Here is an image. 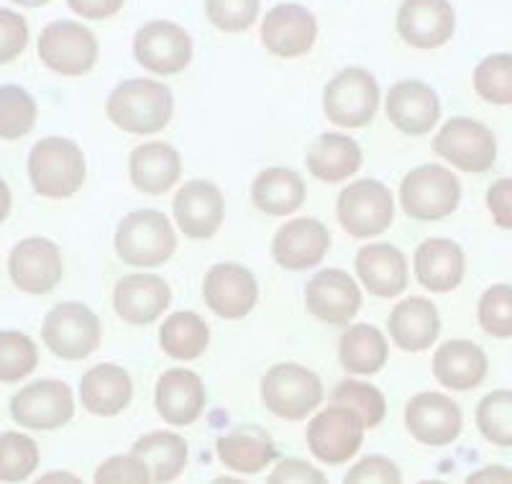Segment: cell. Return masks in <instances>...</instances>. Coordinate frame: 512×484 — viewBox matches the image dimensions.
<instances>
[{
  "instance_id": "51",
  "label": "cell",
  "mask_w": 512,
  "mask_h": 484,
  "mask_svg": "<svg viewBox=\"0 0 512 484\" xmlns=\"http://www.w3.org/2000/svg\"><path fill=\"white\" fill-rule=\"evenodd\" d=\"M464 484H512V469L505 464H487L482 469H474Z\"/></svg>"
},
{
  "instance_id": "29",
  "label": "cell",
  "mask_w": 512,
  "mask_h": 484,
  "mask_svg": "<svg viewBox=\"0 0 512 484\" xmlns=\"http://www.w3.org/2000/svg\"><path fill=\"white\" fill-rule=\"evenodd\" d=\"M489 374V359L474 341H443L433 354V377L446 390L469 392L482 385Z\"/></svg>"
},
{
  "instance_id": "34",
  "label": "cell",
  "mask_w": 512,
  "mask_h": 484,
  "mask_svg": "<svg viewBox=\"0 0 512 484\" xmlns=\"http://www.w3.org/2000/svg\"><path fill=\"white\" fill-rule=\"evenodd\" d=\"M390 359V341L369 323H354L338 339V362L349 374L369 377V374L382 372V367Z\"/></svg>"
},
{
  "instance_id": "45",
  "label": "cell",
  "mask_w": 512,
  "mask_h": 484,
  "mask_svg": "<svg viewBox=\"0 0 512 484\" xmlns=\"http://www.w3.org/2000/svg\"><path fill=\"white\" fill-rule=\"evenodd\" d=\"M93 484H154V479L139 456L118 454L95 469Z\"/></svg>"
},
{
  "instance_id": "8",
  "label": "cell",
  "mask_w": 512,
  "mask_h": 484,
  "mask_svg": "<svg viewBox=\"0 0 512 484\" xmlns=\"http://www.w3.org/2000/svg\"><path fill=\"white\" fill-rule=\"evenodd\" d=\"M323 111L341 129H364L379 111V82L364 67H346L328 80Z\"/></svg>"
},
{
  "instance_id": "15",
  "label": "cell",
  "mask_w": 512,
  "mask_h": 484,
  "mask_svg": "<svg viewBox=\"0 0 512 484\" xmlns=\"http://www.w3.org/2000/svg\"><path fill=\"white\" fill-rule=\"evenodd\" d=\"M203 298L210 313L223 321H241L259 300V285L251 269L236 262H221L205 272Z\"/></svg>"
},
{
  "instance_id": "25",
  "label": "cell",
  "mask_w": 512,
  "mask_h": 484,
  "mask_svg": "<svg viewBox=\"0 0 512 484\" xmlns=\"http://www.w3.org/2000/svg\"><path fill=\"white\" fill-rule=\"evenodd\" d=\"M356 277L374 298L392 300L408 290L410 264L405 251L387 241L361 246L356 254Z\"/></svg>"
},
{
  "instance_id": "5",
  "label": "cell",
  "mask_w": 512,
  "mask_h": 484,
  "mask_svg": "<svg viewBox=\"0 0 512 484\" xmlns=\"http://www.w3.org/2000/svg\"><path fill=\"white\" fill-rule=\"evenodd\" d=\"M41 341L64 362H82L98 351L103 341V326L93 308L67 300L54 305L47 313L41 323Z\"/></svg>"
},
{
  "instance_id": "33",
  "label": "cell",
  "mask_w": 512,
  "mask_h": 484,
  "mask_svg": "<svg viewBox=\"0 0 512 484\" xmlns=\"http://www.w3.org/2000/svg\"><path fill=\"white\" fill-rule=\"evenodd\" d=\"M364 154L359 141L344 134H320L310 144L305 167L320 182H344L361 170Z\"/></svg>"
},
{
  "instance_id": "31",
  "label": "cell",
  "mask_w": 512,
  "mask_h": 484,
  "mask_svg": "<svg viewBox=\"0 0 512 484\" xmlns=\"http://www.w3.org/2000/svg\"><path fill=\"white\" fill-rule=\"evenodd\" d=\"M216 454L231 472L259 474L277 459V446L264 428L244 423L218 438Z\"/></svg>"
},
{
  "instance_id": "36",
  "label": "cell",
  "mask_w": 512,
  "mask_h": 484,
  "mask_svg": "<svg viewBox=\"0 0 512 484\" xmlns=\"http://www.w3.org/2000/svg\"><path fill=\"white\" fill-rule=\"evenodd\" d=\"M159 346L175 362H195L210 346L208 321L192 310H177L162 321Z\"/></svg>"
},
{
  "instance_id": "52",
  "label": "cell",
  "mask_w": 512,
  "mask_h": 484,
  "mask_svg": "<svg viewBox=\"0 0 512 484\" xmlns=\"http://www.w3.org/2000/svg\"><path fill=\"white\" fill-rule=\"evenodd\" d=\"M34 484H85V482H82V479L77 477V474H72V472H62V469H59V472H47V474H41V477L36 479Z\"/></svg>"
},
{
  "instance_id": "53",
  "label": "cell",
  "mask_w": 512,
  "mask_h": 484,
  "mask_svg": "<svg viewBox=\"0 0 512 484\" xmlns=\"http://www.w3.org/2000/svg\"><path fill=\"white\" fill-rule=\"evenodd\" d=\"M11 205H13L11 187H8V182L0 177V223L8 218V213H11Z\"/></svg>"
},
{
  "instance_id": "35",
  "label": "cell",
  "mask_w": 512,
  "mask_h": 484,
  "mask_svg": "<svg viewBox=\"0 0 512 484\" xmlns=\"http://www.w3.org/2000/svg\"><path fill=\"white\" fill-rule=\"evenodd\" d=\"M131 454L149 467L154 484H169L185 472L190 446L175 431H152L131 446Z\"/></svg>"
},
{
  "instance_id": "48",
  "label": "cell",
  "mask_w": 512,
  "mask_h": 484,
  "mask_svg": "<svg viewBox=\"0 0 512 484\" xmlns=\"http://www.w3.org/2000/svg\"><path fill=\"white\" fill-rule=\"evenodd\" d=\"M267 484H328V477L305 459H282L274 464Z\"/></svg>"
},
{
  "instance_id": "6",
  "label": "cell",
  "mask_w": 512,
  "mask_h": 484,
  "mask_svg": "<svg viewBox=\"0 0 512 484\" xmlns=\"http://www.w3.org/2000/svg\"><path fill=\"white\" fill-rule=\"evenodd\" d=\"M336 218L354 239L382 236L395 221V195L374 177L354 180L336 200Z\"/></svg>"
},
{
  "instance_id": "12",
  "label": "cell",
  "mask_w": 512,
  "mask_h": 484,
  "mask_svg": "<svg viewBox=\"0 0 512 484\" xmlns=\"http://www.w3.org/2000/svg\"><path fill=\"white\" fill-rule=\"evenodd\" d=\"M11 415L31 431H57L75 418V395L67 382H31L13 395Z\"/></svg>"
},
{
  "instance_id": "22",
  "label": "cell",
  "mask_w": 512,
  "mask_h": 484,
  "mask_svg": "<svg viewBox=\"0 0 512 484\" xmlns=\"http://www.w3.org/2000/svg\"><path fill=\"white\" fill-rule=\"evenodd\" d=\"M208 392L198 372L187 367L167 369L154 387V405L169 426H192L203 415Z\"/></svg>"
},
{
  "instance_id": "4",
  "label": "cell",
  "mask_w": 512,
  "mask_h": 484,
  "mask_svg": "<svg viewBox=\"0 0 512 484\" xmlns=\"http://www.w3.org/2000/svg\"><path fill=\"white\" fill-rule=\"evenodd\" d=\"M262 400L274 418L297 423L323 403V382L303 364L280 362L262 377Z\"/></svg>"
},
{
  "instance_id": "27",
  "label": "cell",
  "mask_w": 512,
  "mask_h": 484,
  "mask_svg": "<svg viewBox=\"0 0 512 484\" xmlns=\"http://www.w3.org/2000/svg\"><path fill=\"white\" fill-rule=\"evenodd\" d=\"M131 185L144 195H167L182 177V157L167 141H146L128 157Z\"/></svg>"
},
{
  "instance_id": "1",
  "label": "cell",
  "mask_w": 512,
  "mask_h": 484,
  "mask_svg": "<svg viewBox=\"0 0 512 484\" xmlns=\"http://www.w3.org/2000/svg\"><path fill=\"white\" fill-rule=\"evenodd\" d=\"M113 126L134 136L162 134L175 113V95L164 82L152 77L123 80L105 103Z\"/></svg>"
},
{
  "instance_id": "16",
  "label": "cell",
  "mask_w": 512,
  "mask_h": 484,
  "mask_svg": "<svg viewBox=\"0 0 512 484\" xmlns=\"http://www.w3.org/2000/svg\"><path fill=\"white\" fill-rule=\"evenodd\" d=\"M8 275L26 295H49L62 282V251L44 236L18 241L8 257Z\"/></svg>"
},
{
  "instance_id": "41",
  "label": "cell",
  "mask_w": 512,
  "mask_h": 484,
  "mask_svg": "<svg viewBox=\"0 0 512 484\" xmlns=\"http://www.w3.org/2000/svg\"><path fill=\"white\" fill-rule=\"evenodd\" d=\"M39 364V349L34 341L21 331H0V382L26 380Z\"/></svg>"
},
{
  "instance_id": "3",
  "label": "cell",
  "mask_w": 512,
  "mask_h": 484,
  "mask_svg": "<svg viewBox=\"0 0 512 484\" xmlns=\"http://www.w3.org/2000/svg\"><path fill=\"white\" fill-rule=\"evenodd\" d=\"M113 246L123 264L141 269L162 267L175 257L177 251L175 226L162 210H134L118 223Z\"/></svg>"
},
{
  "instance_id": "2",
  "label": "cell",
  "mask_w": 512,
  "mask_h": 484,
  "mask_svg": "<svg viewBox=\"0 0 512 484\" xmlns=\"http://www.w3.org/2000/svg\"><path fill=\"white\" fill-rule=\"evenodd\" d=\"M29 180L41 198L67 200L80 193L88 177L85 154L72 139L47 136L36 141L29 152Z\"/></svg>"
},
{
  "instance_id": "38",
  "label": "cell",
  "mask_w": 512,
  "mask_h": 484,
  "mask_svg": "<svg viewBox=\"0 0 512 484\" xmlns=\"http://www.w3.org/2000/svg\"><path fill=\"white\" fill-rule=\"evenodd\" d=\"M36 100L18 85H3L0 88V139L18 141L31 134L36 126Z\"/></svg>"
},
{
  "instance_id": "32",
  "label": "cell",
  "mask_w": 512,
  "mask_h": 484,
  "mask_svg": "<svg viewBox=\"0 0 512 484\" xmlns=\"http://www.w3.org/2000/svg\"><path fill=\"white\" fill-rule=\"evenodd\" d=\"M308 187L305 180L290 167H269L251 182V203L264 216L287 218L305 205Z\"/></svg>"
},
{
  "instance_id": "18",
  "label": "cell",
  "mask_w": 512,
  "mask_h": 484,
  "mask_svg": "<svg viewBox=\"0 0 512 484\" xmlns=\"http://www.w3.org/2000/svg\"><path fill=\"white\" fill-rule=\"evenodd\" d=\"M361 290L344 269H323L305 285V308L326 326H349L361 310Z\"/></svg>"
},
{
  "instance_id": "54",
  "label": "cell",
  "mask_w": 512,
  "mask_h": 484,
  "mask_svg": "<svg viewBox=\"0 0 512 484\" xmlns=\"http://www.w3.org/2000/svg\"><path fill=\"white\" fill-rule=\"evenodd\" d=\"M13 3L24 8H41V6H47L49 0H13Z\"/></svg>"
},
{
  "instance_id": "44",
  "label": "cell",
  "mask_w": 512,
  "mask_h": 484,
  "mask_svg": "<svg viewBox=\"0 0 512 484\" xmlns=\"http://www.w3.org/2000/svg\"><path fill=\"white\" fill-rule=\"evenodd\" d=\"M205 16L218 31L244 34L259 16V0H205Z\"/></svg>"
},
{
  "instance_id": "24",
  "label": "cell",
  "mask_w": 512,
  "mask_h": 484,
  "mask_svg": "<svg viewBox=\"0 0 512 484\" xmlns=\"http://www.w3.org/2000/svg\"><path fill=\"white\" fill-rule=\"evenodd\" d=\"M172 303V287L167 280L149 272H136L118 280L113 290V310L131 326H149L167 313Z\"/></svg>"
},
{
  "instance_id": "43",
  "label": "cell",
  "mask_w": 512,
  "mask_h": 484,
  "mask_svg": "<svg viewBox=\"0 0 512 484\" xmlns=\"http://www.w3.org/2000/svg\"><path fill=\"white\" fill-rule=\"evenodd\" d=\"M477 321L492 339H512V285H492L482 292L477 305Z\"/></svg>"
},
{
  "instance_id": "21",
  "label": "cell",
  "mask_w": 512,
  "mask_h": 484,
  "mask_svg": "<svg viewBox=\"0 0 512 484\" xmlns=\"http://www.w3.org/2000/svg\"><path fill=\"white\" fill-rule=\"evenodd\" d=\"M384 108L392 126L405 136L431 134L441 118V100L436 90L420 80L395 82L384 100Z\"/></svg>"
},
{
  "instance_id": "11",
  "label": "cell",
  "mask_w": 512,
  "mask_h": 484,
  "mask_svg": "<svg viewBox=\"0 0 512 484\" xmlns=\"http://www.w3.org/2000/svg\"><path fill=\"white\" fill-rule=\"evenodd\" d=\"M98 39L77 21H54L39 36V57L47 70L62 77H80L98 62Z\"/></svg>"
},
{
  "instance_id": "49",
  "label": "cell",
  "mask_w": 512,
  "mask_h": 484,
  "mask_svg": "<svg viewBox=\"0 0 512 484\" xmlns=\"http://www.w3.org/2000/svg\"><path fill=\"white\" fill-rule=\"evenodd\" d=\"M487 208L495 226L512 231V177H500L489 185Z\"/></svg>"
},
{
  "instance_id": "42",
  "label": "cell",
  "mask_w": 512,
  "mask_h": 484,
  "mask_svg": "<svg viewBox=\"0 0 512 484\" xmlns=\"http://www.w3.org/2000/svg\"><path fill=\"white\" fill-rule=\"evenodd\" d=\"M474 90L492 105H512V54H489L474 70Z\"/></svg>"
},
{
  "instance_id": "9",
  "label": "cell",
  "mask_w": 512,
  "mask_h": 484,
  "mask_svg": "<svg viewBox=\"0 0 512 484\" xmlns=\"http://www.w3.org/2000/svg\"><path fill=\"white\" fill-rule=\"evenodd\" d=\"M433 154L469 175H484L497 162V139L489 126L474 118L456 116L441 126L431 144Z\"/></svg>"
},
{
  "instance_id": "14",
  "label": "cell",
  "mask_w": 512,
  "mask_h": 484,
  "mask_svg": "<svg viewBox=\"0 0 512 484\" xmlns=\"http://www.w3.org/2000/svg\"><path fill=\"white\" fill-rule=\"evenodd\" d=\"M405 426L418 444L443 449L454 444L464 431V413L448 395L420 392L405 405Z\"/></svg>"
},
{
  "instance_id": "19",
  "label": "cell",
  "mask_w": 512,
  "mask_h": 484,
  "mask_svg": "<svg viewBox=\"0 0 512 484\" xmlns=\"http://www.w3.org/2000/svg\"><path fill=\"white\" fill-rule=\"evenodd\" d=\"M331 249V231L313 216L292 218L277 228L272 239V259L282 269L305 272L318 267Z\"/></svg>"
},
{
  "instance_id": "46",
  "label": "cell",
  "mask_w": 512,
  "mask_h": 484,
  "mask_svg": "<svg viewBox=\"0 0 512 484\" xmlns=\"http://www.w3.org/2000/svg\"><path fill=\"white\" fill-rule=\"evenodd\" d=\"M344 484H402V472L390 456L369 454L346 472Z\"/></svg>"
},
{
  "instance_id": "28",
  "label": "cell",
  "mask_w": 512,
  "mask_h": 484,
  "mask_svg": "<svg viewBox=\"0 0 512 484\" xmlns=\"http://www.w3.org/2000/svg\"><path fill=\"white\" fill-rule=\"evenodd\" d=\"M134 400V380L118 364H95L80 380V403L90 415L116 418Z\"/></svg>"
},
{
  "instance_id": "13",
  "label": "cell",
  "mask_w": 512,
  "mask_h": 484,
  "mask_svg": "<svg viewBox=\"0 0 512 484\" xmlns=\"http://www.w3.org/2000/svg\"><path fill=\"white\" fill-rule=\"evenodd\" d=\"M134 57L152 75H180L192 62V36L175 21H149L136 31Z\"/></svg>"
},
{
  "instance_id": "10",
  "label": "cell",
  "mask_w": 512,
  "mask_h": 484,
  "mask_svg": "<svg viewBox=\"0 0 512 484\" xmlns=\"http://www.w3.org/2000/svg\"><path fill=\"white\" fill-rule=\"evenodd\" d=\"M364 431L367 428L354 410L346 405H328L326 410L313 415L305 438H308L310 454L320 464L341 467L359 454L361 444H364Z\"/></svg>"
},
{
  "instance_id": "17",
  "label": "cell",
  "mask_w": 512,
  "mask_h": 484,
  "mask_svg": "<svg viewBox=\"0 0 512 484\" xmlns=\"http://www.w3.org/2000/svg\"><path fill=\"white\" fill-rule=\"evenodd\" d=\"M172 216L187 239H213L226 221V198L221 187L210 180L185 182L172 200Z\"/></svg>"
},
{
  "instance_id": "26",
  "label": "cell",
  "mask_w": 512,
  "mask_h": 484,
  "mask_svg": "<svg viewBox=\"0 0 512 484\" xmlns=\"http://www.w3.org/2000/svg\"><path fill=\"white\" fill-rule=\"evenodd\" d=\"M387 331L397 349L420 354L431 349L441 336V313L433 300L413 295L395 303L387 318Z\"/></svg>"
},
{
  "instance_id": "7",
  "label": "cell",
  "mask_w": 512,
  "mask_h": 484,
  "mask_svg": "<svg viewBox=\"0 0 512 484\" xmlns=\"http://www.w3.org/2000/svg\"><path fill=\"white\" fill-rule=\"evenodd\" d=\"M461 203V182L443 164H420L402 177L400 205L415 221H443Z\"/></svg>"
},
{
  "instance_id": "37",
  "label": "cell",
  "mask_w": 512,
  "mask_h": 484,
  "mask_svg": "<svg viewBox=\"0 0 512 484\" xmlns=\"http://www.w3.org/2000/svg\"><path fill=\"white\" fill-rule=\"evenodd\" d=\"M477 428L484 441L512 449V390H492L477 405Z\"/></svg>"
},
{
  "instance_id": "23",
  "label": "cell",
  "mask_w": 512,
  "mask_h": 484,
  "mask_svg": "<svg viewBox=\"0 0 512 484\" xmlns=\"http://www.w3.org/2000/svg\"><path fill=\"white\" fill-rule=\"evenodd\" d=\"M315 39H318V21L305 6L280 3L264 16L262 41L274 57H303L315 47Z\"/></svg>"
},
{
  "instance_id": "40",
  "label": "cell",
  "mask_w": 512,
  "mask_h": 484,
  "mask_svg": "<svg viewBox=\"0 0 512 484\" xmlns=\"http://www.w3.org/2000/svg\"><path fill=\"white\" fill-rule=\"evenodd\" d=\"M39 467V446L31 436L16 431L0 433V482L29 479Z\"/></svg>"
},
{
  "instance_id": "50",
  "label": "cell",
  "mask_w": 512,
  "mask_h": 484,
  "mask_svg": "<svg viewBox=\"0 0 512 484\" xmlns=\"http://www.w3.org/2000/svg\"><path fill=\"white\" fill-rule=\"evenodd\" d=\"M126 0H67V6L82 18H93V21H100V18H111L116 16L123 8Z\"/></svg>"
},
{
  "instance_id": "20",
  "label": "cell",
  "mask_w": 512,
  "mask_h": 484,
  "mask_svg": "<svg viewBox=\"0 0 512 484\" xmlns=\"http://www.w3.org/2000/svg\"><path fill=\"white\" fill-rule=\"evenodd\" d=\"M456 31V11L448 0H402L397 34L413 49L443 47Z\"/></svg>"
},
{
  "instance_id": "47",
  "label": "cell",
  "mask_w": 512,
  "mask_h": 484,
  "mask_svg": "<svg viewBox=\"0 0 512 484\" xmlns=\"http://www.w3.org/2000/svg\"><path fill=\"white\" fill-rule=\"evenodd\" d=\"M29 44V24L16 11L0 8V65H8Z\"/></svg>"
},
{
  "instance_id": "39",
  "label": "cell",
  "mask_w": 512,
  "mask_h": 484,
  "mask_svg": "<svg viewBox=\"0 0 512 484\" xmlns=\"http://www.w3.org/2000/svg\"><path fill=\"white\" fill-rule=\"evenodd\" d=\"M331 405H346V408L354 410L364 428L382 426L384 415H387V400H384L382 390L359 380L338 382L331 392Z\"/></svg>"
},
{
  "instance_id": "56",
  "label": "cell",
  "mask_w": 512,
  "mask_h": 484,
  "mask_svg": "<svg viewBox=\"0 0 512 484\" xmlns=\"http://www.w3.org/2000/svg\"><path fill=\"white\" fill-rule=\"evenodd\" d=\"M418 484H446V482H441V479H423V482Z\"/></svg>"
},
{
  "instance_id": "30",
  "label": "cell",
  "mask_w": 512,
  "mask_h": 484,
  "mask_svg": "<svg viewBox=\"0 0 512 484\" xmlns=\"http://www.w3.org/2000/svg\"><path fill=\"white\" fill-rule=\"evenodd\" d=\"M415 280L431 292H451L464 282L466 254L454 239H425L415 249Z\"/></svg>"
},
{
  "instance_id": "55",
  "label": "cell",
  "mask_w": 512,
  "mask_h": 484,
  "mask_svg": "<svg viewBox=\"0 0 512 484\" xmlns=\"http://www.w3.org/2000/svg\"><path fill=\"white\" fill-rule=\"evenodd\" d=\"M208 484H249V482H244V479H236V477H216L213 482H208Z\"/></svg>"
}]
</instances>
